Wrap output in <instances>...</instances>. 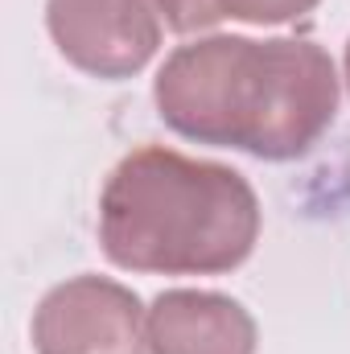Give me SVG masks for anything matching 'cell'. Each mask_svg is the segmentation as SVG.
Listing matches in <instances>:
<instances>
[{
    "label": "cell",
    "mask_w": 350,
    "mask_h": 354,
    "mask_svg": "<svg viewBox=\"0 0 350 354\" xmlns=\"http://www.w3.org/2000/svg\"><path fill=\"white\" fill-rule=\"evenodd\" d=\"M153 99L185 140L297 161L338 115V71L309 37L210 33L165 58Z\"/></svg>",
    "instance_id": "obj_1"
},
{
    "label": "cell",
    "mask_w": 350,
    "mask_h": 354,
    "mask_svg": "<svg viewBox=\"0 0 350 354\" xmlns=\"http://www.w3.org/2000/svg\"><path fill=\"white\" fill-rule=\"evenodd\" d=\"M260 239L252 181L165 145L132 149L99 194V248L124 272L223 276Z\"/></svg>",
    "instance_id": "obj_2"
},
{
    "label": "cell",
    "mask_w": 350,
    "mask_h": 354,
    "mask_svg": "<svg viewBox=\"0 0 350 354\" xmlns=\"http://www.w3.org/2000/svg\"><path fill=\"white\" fill-rule=\"evenodd\" d=\"M149 313L132 288L107 276H75L54 284L33 309L37 354H145Z\"/></svg>",
    "instance_id": "obj_3"
},
{
    "label": "cell",
    "mask_w": 350,
    "mask_h": 354,
    "mask_svg": "<svg viewBox=\"0 0 350 354\" xmlns=\"http://www.w3.org/2000/svg\"><path fill=\"white\" fill-rule=\"evenodd\" d=\"M46 29L71 66L107 83L140 75L161 46L153 0H46Z\"/></svg>",
    "instance_id": "obj_4"
},
{
    "label": "cell",
    "mask_w": 350,
    "mask_h": 354,
    "mask_svg": "<svg viewBox=\"0 0 350 354\" xmlns=\"http://www.w3.org/2000/svg\"><path fill=\"white\" fill-rule=\"evenodd\" d=\"M149 354H256V317L227 292L169 288L149 309Z\"/></svg>",
    "instance_id": "obj_5"
},
{
    "label": "cell",
    "mask_w": 350,
    "mask_h": 354,
    "mask_svg": "<svg viewBox=\"0 0 350 354\" xmlns=\"http://www.w3.org/2000/svg\"><path fill=\"white\" fill-rule=\"evenodd\" d=\"M174 33H202L227 21V0H153Z\"/></svg>",
    "instance_id": "obj_6"
},
{
    "label": "cell",
    "mask_w": 350,
    "mask_h": 354,
    "mask_svg": "<svg viewBox=\"0 0 350 354\" xmlns=\"http://www.w3.org/2000/svg\"><path fill=\"white\" fill-rule=\"evenodd\" d=\"M322 0H227V17L248 25H284L313 12Z\"/></svg>",
    "instance_id": "obj_7"
},
{
    "label": "cell",
    "mask_w": 350,
    "mask_h": 354,
    "mask_svg": "<svg viewBox=\"0 0 350 354\" xmlns=\"http://www.w3.org/2000/svg\"><path fill=\"white\" fill-rule=\"evenodd\" d=\"M347 87H350V41H347Z\"/></svg>",
    "instance_id": "obj_8"
}]
</instances>
